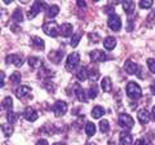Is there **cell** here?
Masks as SVG:
<instances>
[{"instance_id": "cell-1", "label": "cell", "mask_w": 155, "mask_h": 145, "mask_svg": "<svg viewBox=\"0 0 155 145\" xmlns=\"http://www.w3.org/2000/svg\"><path fill=\"white\" fill-rule=\"evenodd\" d=\"M125 91H127V95L133 100H138V99L142 97V89L136 82H129V83L127 84Z\"/></svg>"}, {"instance_id": "cell-2", "label": "cell", "mask_w": 155, "mask_h": 145, "mask_svg": "<svg viewBox=\"0 0 155 145\" xmlns=\"http://www.w3.org/2000/svg\"><path fill=\"white\" fill-rule=\"evenodd\" d=\"M124 69H125V71H127L128 74H134V75H137L138 78H143V74H141L142 69L136 64V62H133L132 60H128L127 62H125Z\"/></svg>"}, {"instance_id": "cell-3", "label": "cell", "mask_w": 155, "mask_h": 145, "mask_svg": "<svg viewBox=\"0 0 155 145\" xmlns=\"http://www.w3.org/2000/svg\"><path fill=\"white\" fill-rule=\"evenodd\" d=\"M80 62V55L78 52H72L71 55L67 57V61H66V70L67 71H72L75 67L79 65Z\"/></svg>"}, {"instance_id": "cell-4", "label": "cell", "mask_w": 155, "mask_h": 145, "mask_svg": "<svg viewBox=\"0 0 155 145\" xmlns=\"http://www.w3.org/2000/svg\"><path fill=\"white\" fill-rule=\"evenodd\" d=\"M43 31H44L47 35L56 38V36H58V34H60V27H58L56 22H47L45 25L43 26Z\"/></svg>"}, {"instance_id": "cell-5", "label": "cell", "mask_w": 155, "mask_h": 145, "mask_svg": "<svg viewBox=\"0 0 155 145\" xmlns=\"http://www.w3.org/2000/svg\"><path fill=\"white\" fill-rule=\"evenodd\" d=\"M133 124H134V120L129 114L123 113V114L119 115V126L120 127H123L125 130H129V128L133 127Z\"/></svg>"}, {"instance_id": "cell-6", "label": "cell", "mask_w": 155, "mask_h": 145, "mask_svg": "<svg viewBox=\"0 0 155 145\" xmlns=\"http://www.w3.org/2000/svg\"><path fill=\"white\" fill-rule=\"evenodd\" d=\"M107 25L113 31H119L120 27H122V21H120V17L118 14H110L109 20H107Z\"/></svg>"}, {"instance_id": "cell-7", "label": "cell", "mask_w": 155, "mask_h": 145, "mask_svg": "<svg viewBox=\"0 0 155 145\" xmlns=\"http://www.w3.org/2000/svg\"><path fill=\"white\" fill-rule=\"evenodd\" d=\"M45 7H47V4H45V3H43V2H35V3L32 4L31 9H30V11H28V13H27V17L31 20V18H34V17L36 16V14L40 13V12H41V11H43V9H44Z\"/></svg>"}, {"instance_id": "cell-8", "label": "cell", "mask_w": 155, "mask_h": 145, "mask_svg": "<svg viewBox=\"0 0 155 145\" xmlns=\"http://www.w3.org/2000/svg\"><path fill=\"white\" fill-rule=\"evenodd\" d=\"M52 110L57 117H61V115L66 114V112H67V104L65 103V101H57V103L53 105Z\"/></svg>"}, {"instance_id": "cell-9", "label": "cell", "mask_w": 155, "mask_h": 145, "mask_svg": "<svg viewBox=\"0 0 155 145\" xmlns=\"http://www.w3.org/2000/svg\"><path fill=\"white\" fill-rule=\"evenodd\" d=\"M23 117H25V119L28 120V122H35V120L39 118V114L32 108L28 106V108L25 109V112H23Z\"/></svg>"}, {"instance_id": "cell-10", "label": "cell", "mask_w": 155, "mask_h": 145, "mask_svg": "<svg viewBox=\"0 0 155 145\" xmlns=\"http://www.w3.org/2000/svg\"><path fill=\"white\" fill-rule=\"evenodd\" d=\"M74 92H75L76 97H78V100H79V101H81V103H85V101H87V96H88V95H85V91L81 88V86L79 83L74 84Z\"/></svg>"}, {"instance_id": "cell-11", "label": "cell", "mask_w": 155, "mask_h": 145, "mask_svg": "<svg viewBox=\"0 0 155 145\" xmlns=\"http://www.w3.org/2000/svg\"><path fill=\"white\" fill-rule=\"evenodd\" d=\"M89 56H91V60L93 61V62H102V61H105V59H106L105 52L100 51V49H94V51H92Z\"/></svg>"}, {"instance_id": "cell-12", "label": "cell", "mask_w": 155, "mask_h": 145, "mask_svg": "<svg viewBox=\"0 0 155 145\" xmlns=\"http://www.w3.org/2000/svg\"><path fill=\"white\" fill-rule=\"evenodd\" d=\"M64 55H65L64 51H52L49 55H48V59H49L52 62H54V64H60Z\"/></svg>"}, {"instance_id": "cell-13", "label": "cell", "mask_w": 155, "mask_h": 145, "mask_svg": "<svg viewBox=\"0 0 155 145\" xmlns=\"http://www.w3.org/2000/svg\"><path fill=\"white\" fill-rule=\"evenodd\" d=\"M60 34L64 38H69L71 36L72 34V25L71 23H64V25H61L60 27Z\"/></svg>"}, {"instance_id": "cell-14", "label": "cell", "mask_w": 155, "mask_h": 145, "mask_svg": "<svg viewBox=\"0 0 155 145\" xmlns=\"http://www.w3.org/2000/svg\"><path fill=\"white\" fill-rule=\"evenodd\" d=\"M31 92V88L28 86H19V88H17L16 91V96L18 99H23Z\"/></svg>"}, {"instance_id": "cell-15", "label": "cell", "mask_w": 155, "mask_h": 145, "mask_svg": "<svg viewBox=\"0 0 155 145\" xmlns=\"http://www.w3.org/2000/svg\"><path fill=\"white\" fill-rule=\"evenodd\" d=\"M7 62L19 67L22 65V59H21V56H18V55H9V56H7Z\"/></svg>"}, {"instance_id": "cell-16", "label": "cell", "mask_w": 155, "mask_h": 145, "mask_svg": "<svg viewBox=\"0 0 155 145\" xmlns=\"http://www.w3.org/2000/svg\"><path fill=\"white\" fill-rule=\"evenodd\" d=\"M132 143H133V137L130 133H128V132L120 133V144L122 145H132Z\"/></svg>"}, {"instance_id": "cell-17", "label": "cell", "mask_w": 155, "mask_h": 145, "mask_svg": "<svg viewBox=\"0 0 155 145\" xmlns=\"http://www.w3.org/2000/svg\"><path fill=\"white\" fill-rule=\"evenodd\" d=\"M138 120L141 124H146L149 120H150V114L146 109H142L138 112Z\"/></svg>"}, {"instance_id": "cell-18", "label": "cell", "mask_w": 155, "mask_h": 145, "mask_svg": "<svg viewBox=\"0 0 155 145\" xmlns=\"http://www.w3.org/2000/svg\"><path fill=\"white\" fill-rule=\"evenodd\" d=\"M101 88H102L105 92H110L111 89H113V83H111V79L109 76H105L101 82Z\"/></svg>"}, {"instance_id": "cell-19", "label": "cell", "mask_w": 155, "mask_h": 145, "mask_svg": "<svg viewBox=\"0 0 155 145\" xmlns=\"http://www.w3.org/2000/svg\"><path fill=\"white\" fill-rule=\"evenodd\" d=\"M115 46H116V39H115V38H113V36H107L104 40V47L106 48V49L111 51V49H114V48H115Z\"/></svg>"}, {"instance_id": "cell-20", "label": "cell", "mask_w": 155, "mask_h": 145, "mask_svg": "<svg viewBox=\"0 0 155 145\" xmlns=\"http://www.w3.org/2000/svg\"><path fill=\"white\" fill-rule=\"evenodd\" d=\"M134 7H136V4L134 2H130V0H127V2H123V9L125 11V13L128 14H132L134 12Z\"/></svg>"}, {"instance_id": "cell-21", "label": "cell", "mask_w": 155, "mask_h": 145, "mask_svg": "<svg viewBox=\"0 0 155 145\" xmlns=\"http://www.w3.org/2000/svg\"><path fill=\"white\" fill-rule=\"evenodd\" d=\"M32 46L36 48V49H44V40L41 39V38H39V36H34L32 38Z\"/></svg>"}, {"instance_id": "cell-22", "label": "cell", "mask_w": 155, "mask_h": 145, "mask_svg": "<svg viewBox=\"0 0 155 145\" xmlns=\"http://www.w3.org/2000/svg\"><path fill=\"white\" fill-rule=\"evenodd\" d=\"M104 114H105V109L102 106H94L92 109V117L93 118H101Z\"/></svg>"}, {"instance_id": "cell-23", "label": "cell", "mask_w": 155, "mask_h": 145, "mask_svg": "<svg viewBox=\"0 0 155 145\" xmlns=\"http://www.w3.org/2000/svg\"><path fill=\"white\" fill-rule=\"evenodd\" d=\"M87 72H88L89 80H92V82H96L97 79L100 78V72H98V70H97V69H92V67H89V69L87 70Z\"/></svg>"}, {"instance_id": "cell-24", "label": "cell", "mask_w": 155, "mask_h": 145, "mask_svg": "<svg viewBox=\"0 0 155 145\" xmlns=\"http://www.w3.org/2000/svg\"><path fill=\"white\" fill-rule=\"evenodd\" d=\"M76 78L79 79V80H85L87 78H88V72H87V69L85 67H79L76 71Z\"/></svg>"}, {"instance_id": "cell-25", "label": "cell", "mask_w": 155, "mask_h": 145, "mask_svg": "<svg viewBox=\"0 0 155 145\" xmlns=\"http://www.w3.org/2000/svg\"><path fill=\"white\" fill-rule=\"evenodd\" d=\"M28 65H30L31 67H35V69H36V67H40L41 66V60L40 59H39V57H28Z\"/></svg>"}, {"instance_id": "cell-26", "label": "cell", "mask_w": 155, "mask_h": 145, "mask_svg": "<svg viewBox=\"0 0 155 145\" xmlns=\"http://www.w3.org/2000/svg\"><path fill=\"white\" fill-rule=\"evenodd\" d=\"M2 106H3V109H7L8 112H11V109H12V106H13V100H12V97L7 96V97L3 100Z\"/></svg>"}, {"instance_id": "cell-27", "label": "cell", "mask_w": 155, "mask_h": 145, "mask_svg": "<svg viewBox=\"0 0 155 145\" xmlns=\"http://www.w3.org/2000/svg\"><path fill=\"white\" fill-rule=\"evenodd\" d=\"M58 13H60V8H58L57 5H51V7H48V14H47L48 17L53 18V17H56Z\"/></svg>"}, {"instance_id": "cell-28", "label": "cell", "mask_w": 155, "mask_h": 145, "mask_svg": "<svg viewBox=\"0 0 155 145\" xmlns=\"http://www.w3.org/2000/svg\"><path fill=\"white\" fill-rule=\"evenodd\" d=\"M85 132H87L88 136H93V135L96 133V126L92 122H88L85 124Z\"/></svg>"}, {"instance_id": "cell-29", "label": "cell", "mask_w": 155, "mask_h": 145, "mask_svg": "<svg viewBox=\"0 0 155 145\" xmlns=\"http://www.w3.org/2000/svg\"><path fill=\"white\" fill-rule=\"evenodd\" d=\"M12 20L14 22H21L23 20V16H22V12H21V9H16L13 13V16H12Z\"/></svg>"}, {"instance_id": "cell-30", "label": "cell", "mask_w": 155, "mask_h": 145, "mask_svg": "<svg viewBox=\"0 0 155 145\" xmlns=\"http://www.w3.org/2000/svg\"><path fill=\"white\" fill-rule=\"evenodd\" d=\"M100 130H101V132H109L110 124H109V122L106 119H102L100 122Z\"/></svg>"}, {"instance_id": "cell-31", "label": "cell", "mask_w": 155, "mask_h": 145, "mask_svg": "<svg viewBox=\"0 0 155 145\" xmlns=\"http://www.w3.org/2000/svg\"><path fill=\"white\" fill-rule=\"evenodd\" d=\"M2 130H3V133L5 135V136H11L13 133V127L9 124H2Z\"/></svg>"}, {"instance_id": "cell-32", "label": "cell", "mask_w": 155, "mask_h": 145, "mask_svg": "<svg viewBox=\"0 0 155 145\" xmlns=\"http://www.w3.org/2000/svg\"><path fill=\"white\" fill-rule=\"evenodd\" d=\"M9 80H11L13 84H18L19 82H21V74H19V72H13V74L9 76Z\"/></svg>"}, {"instance_id": "cell-33", "label": "cell", "mask_w": 155, "mask_h": 145, "mask_svg": "<svg viewBox=\"0 0 155 145\" xmlns=\"http://www.w3.org/2000/svg\"><path fill=\"white\" fill-rule=\"evenodd\" d=\"M97 93H98V91H97V87L93 84L91 87V88L88 89V97L89 99H96L97 97Z\"/></svg>"}, {"instance_id": "cell-34", "label": "cell", "mask_w": 155, "mask_h": 145, "mask_svg": "<svg viewBox=\"0 0 155 145\" xmlns=\"http://www.w3.org/2000/svg\"><path fill=\"white\" fill-rule=\"evenodd\" d=\"M17 118H18V115H17L16 113H13V112H8V114H7V119H8V122L11 123V124L16 122Z\"/></svg>"}, {"instance_id": "cell-35", "label": "cell", "mask_w": 155, "mask_h": 145, "mask_svg": "<svg viewBox=\"0 0 155 145\" xmlns=\"http://www.w3.org/2000/svg\"><path fill=\"white\" fill-rule=\"evenodd\" d=\"M80 38H81L80 34H75V35H72V39H71V47H74V48H75L78 44H79Z\"/></svg>"}, {"instance_id": "cell-36", "label": "cell", "mask_w": 155, "mask_h": 145, "mask_svg": "<svg viewBox=\"0 0 155 145\" xmlns=\"http://www.w3.org/2000/svg\"><path fill=\"white\" fill-rule=\"evenodd\" d=\"M151 5H153L151 0H141V2H140V7H141L142 9H147V8H150Z\"/></svg>"}, {"instance_id": "cell-37", "label": "cell", "mask_w": 155, "mask_h": 145, "mask_svg": "<svg viewBox=\"0 0 155 145\" xmlns=\"http://www.w3.org/2000/svg\"><path fill=\"white\" fill-rule=\"evenodd\" d=\"M147 66H149L150 71L155 74V60H154V59H149V60H147Z\"/></svg>"}, {"instance_id": "cell-38", "label": "cell", "mask_w": 155, "mask_h": 145, "mask_svg": "<svg viewBox=\"0 0 155 145\" xmlns=\"http://www.w3.org/2000/svg\"><path fill=\"white\" fill-rule=\"evenodd\" d=\"M88 38H89V40H92L93 43H98L100 42V36H98V34H96V32H91L88 35Z\"/></svg>"}, {"instance_id": "cell-39", "label": "cell", "mask_w": 155, "mask_h": 145, "mask_svg": "<svg viewBox=\"0 0 155 145\" xmlns=\"http://www.w3.org/2000/svg\"><path fill=\"white\" fill-rule=\"evenodd\" d=\"M104 12H105V13H111V14H114V8H111V7H105V8H104Z\"/></svg>"}, {"instance_id": "cell-40", "label": "cell", "mask_w": 155, "mask_h": 145, "mask_svg": "<svg viewBox=\"0 0 155 145\" xmlns=\"http://www.w3.org/2000/svg\"><path fill=\"white\" fill-rule=\"evenodd\" d=\"M85 2H83V0H78V7H80V8H85Z\"/></svg>"}, {"instance_id": "cell-41", "label": "cell", "mask_w": 155, "mask_h": 145, "mask_svg": "<svg viewBox=\"0 0 155 145\" xmlns=\"http://www.w3.org/2000/svg\"><path fill=\"white\" fill-rule=\"evenodd\" d=\"M134 145H147V143L145 141V140H137Z\"/></svg>"}, {"instance_id": "cell-42", "label": "cell", "mask_w": 155, "mask_h": 145, "mask_svg": "<svg viewBox=\"0 0 155 145\" xmlns=\"http://www.w3.org/2000/svg\"><path fill=\"white\" fill-rule=\"evenodd\" d=\"M36 145H48V141H47V140H44V139L39 140V141L36 143Z\"/></svg>"}, {"instance_id": "cell-43", "label": "cell", "mask_w": 155, "mask_h": 145, "mask_svg": "<svg viewBox=\"0 0 155 145\" xmlns=\"http://www.w3.org/2000/svg\"><path fill=\"white\" fill-rule=\"evenodd\" d=\"M2 87H4V84H5V74H4V72L2 71Z\"/></svg>"}, {"instance_id": "cell-44", "label": "cell", "mask_w": 155, "mask_h": 145, "mask_svg": "<svg viewBox=\"0 0 155 145\" xmlns=\"http://www.w3.org/2000/svg\"><path fill=\"white\" fill-rule=\"evenodd\" d=\"M151 92L155 95V80H154V83L151 84Z\"/></svg>"}, {"instance_id": "cell-45", "label": "cell", "mask_w": 155, "mask_h": 145, "mask_svg": "<svg viewBox=\"0 0 155 145\" xmlns=\"http://www.w3.org/2000/svg\"><path fill=\"white\" fill-rule=\"evenodd\" d=\"M151 117H153V119H155V106L153 108V112H151Z\"/></svg>"}, {"instance_id": "cell-46", "label": "cell", "mask_w": 155, "mask_h": 145, "mask_svg": "<svg viewBox=\"0 0 155 145\" xmlns=\"http://www.w3.org/2000/svg\"><path fill=\"white\" fill-rule=\"evenodd\" d=\"M109 145H116L114 140H109Z\"/></svg>"}, {"instance_id": "cell-47", "label": "cell", "mask_w": 155, "mask_h": 145, "mask_svg": "<svg viewBox=\"0 0 155 145\" xmlns=\"http://www.w3.org/2000/svg\"><path fill=\"white\" fill-rule=\"evenodd\" d=\"M53 145H62V144H60V143H57V144H53Z\"/></svg>"}, {"instance_id": "cell-48", "label": "cell", "mask_w": 155, "mask_h": 145, "mask_svg": "<svg viewBox=\"0 0 155 145\" xmlns=\"http://www.w3.org/2000/svg\"><path fill=\"white\" fill-rule=\"evenodd\" d=\"M88 145H94V144H88Z\"/></svg>"}]
</instances>
